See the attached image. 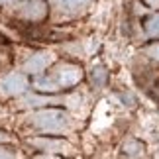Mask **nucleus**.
<instances>
[{
    "label": "nucleus",
    "instance_id": "0eeeda50",
    "mask_svg": "<svg viewBox=\"0 0 159 159\" xmlns=\"http://www.w3.org/2000/svg\"><path fill=\"white\" fill-rule=\"evenodd\" d=\"M145 30H148V34L149 35H159V16H153V18H149L148 24H145Z\"/></svg>",
    "mask_w": 159,
    "mask_h": 159
},
{
    "label": "nucleus",
    "instance_id": "f03ea898",
    "mask_svg": "<svg viewBox=\"0 0 159 159\" xmlns=\"http://www.w3.org/2000/svg\"><path fill=\"white\" fill-rule=\"evenodd\" d=\"M32 122L35 128H39L41 132H49V134H57L63 132L67 126H69V114L65 110H41V112L32 116Z\"/></svg>",
    "mask_w": 159,
    "mask_h": 159
},
{
    "label": "nucleus",
    "instance_id": "423d86ee",
    "mask_svg": "<svg viewBox=\"0 0 159 159\" xmlns=\"http://www.w3.org/2000/svg\"><path fill=\"white\" fill-rule=\"evenodd\" d=\"M89 2L90 0H55V4L63 12H81L89 6Z\"/></svg>",
    "mask_w": 159,
    "mask_h": 159
},
{
    "label": "nucleus",
    "instance_id": "9d476101",
    "mask_svg": "<svg viewBox=\"0 0 159 159\" xmlns=\"http://www.w3.org/2000/svg\"><path fill=\"white\" fill-rule=\"evenodd\" d=\"M148 2H151V4H157V2H159V0H148Z\"/></svg>",
    "mask_w": 159,
    "mask_h": 159
},
{
    "label": "nucleus",
    "instance_id": "1a4fd4ad",
    "mask_svg": "<svg viewBox=\"0 0 159 159\" xmlns=\"http://www.w3.org/2000/svg\"><path fill=\"white\" fill-rule=\"evenodd\" d=\"M8 2H12V0H0V4H8Z\"/></svg>",
    "mask_w": 159,
    "mask_h": 159
},
{
    "label": "nucleus",
    "instance_id": "9b49d317",
    "mask_svg": "<svg viewBox=\"0 0 159 159\" xmlns=\"http://www.w3.org/2000/svg\"><path fill=\"white\" fill-rule=\"evenodd\" d=\"M6 155H8V153H0V157H6Z\"/></svg>",
    "mask_w": 159,
    "mask_h": 159
},
{
    "label": "nucleus",
    "instance_id": "20e7f679",
    "mask_svg": "<svg viewBox=\"0 0 159 159\" xmlns=\"http://www.w3.org/2000/svg\"><path fill=\"white\" fill-rule=\"evenodd\" d=\"M26 87H28L26 79L22 75H16V73L0 81V93H4V94H20L26 90Z\"/></svg>",
    "mask_w": 159,
    "mask_h": 159
},
{
    "label": "nucleus",
    "instance_id": "7ed1b4c3",
    "mask_svg": "<svg viewBox=\"0 0 159 159\" xmlns=\"http://www.w3.org/2000/svg\"><path fill=\"white\" fill-rule=\"evenodd\" d=\"M18 14L22 18H26V20H43L45 14H47V4L43 0H24V2L18 6Z\"/></svg>",
    "mask_w": 159,
    "mask_h": 159
},
{
    "label": "nucleus",
    "instance_id": "f257e3e1",
    "mask_svg": "<svg viewBox=\"0 0 159 159\" xmlns=\"http://www.w3.org/2000/svg\"><path fill=\"white\" fill-rule=\"evenodd\" d=\"M81 81V69L75 65H61L55 69V75L51 77H38L34 83V87L43 93H53L63 87H71Z\"/></svg>",
    "mask_w": 159,
    "mask_h": 159
},
{
    "label": "nucleus",
    "instance_id": "39448f33",
    "mask_svg": "<svg viewBox=\"0 0 159 159\" xmlns=\"http://www.w3.org/2000/svg\"><path fill=\"white\" fill-rule=\"evenodd\" d=\"M51 53H38L34 57H30L24 63V73H41L47 65L51 63Z\"/></svg>",
    "mask_w": 159,
    "mask_h": 159
},
{
    "label": "nucleus",
    "instance_id": "6e6552de",
    "mask_svg": "<svg viewBox=\"0 0 159 159\" xmlns=\"http://www.w3.org/2000/svg\"><path fill=\"white\" fill-rule=\"evenodd\" d=\"M4 139H6V134H4V132H0V142H4Z\"/></svg>",
    "mask_w": 159,
    "mask_h": 159
}]
</instances>
